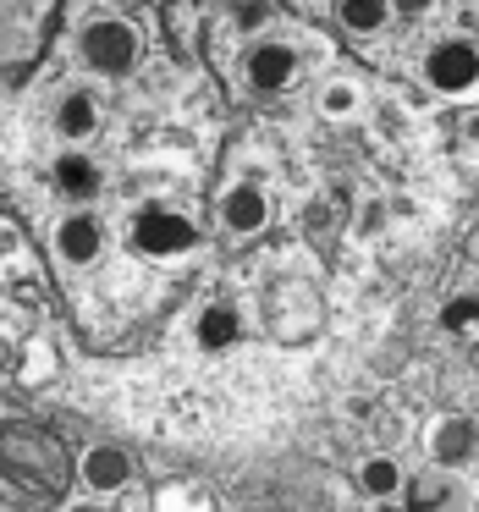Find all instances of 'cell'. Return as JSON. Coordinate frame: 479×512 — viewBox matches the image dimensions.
Returning <instances> with one entry per match:
<instances>
[{
    "label": "cell",
    "mask_w": 479,
    "mask_h": 512,
    "mask_svg": "<svg viewBox=\"0 0 479 512\" xmlns=\"http://www.w3.org/2000/svg\"><path fill=\"white\" fill-rule=\"evenodd\" d=\"M468 452H474V424H468L463 413L435 419V430H430V457H435V463L457 468V463H468Z\"/></svg>",
    "instance_id": "obj_9"
},
{
    "label": "cell",
    "mask_w": 479,
    "mask_h": 512,
    "mask_svg": "<svg viewBox=\"0 0 479 512\" xmlns=\"http://www.w3.org/2000/svg\"><path fill=\"white\" fill-rule=\"evenodd\" d=\"M237 336H243V314L232 309V303H215V309H204V320H199V342L204 347H232Z\"/></svg>",
    "instance_id": "obj_12"
},
{
    "label": "cell",
    "mask_w": 479,
    "mask_h": 512,
    "mask_svg": "<svg viewBox=\"0 0 479 512\" xmlns=\"http://www.w3.org/2000/svg\"><path fill=\"white\" fill-rule=\"evenodd\" d=\"M127 479H133V457H127V446L100 441V446L83 452V485L89 490H122Z\"/></svg>",
    "instance_id": "obj_7"
},
{
    "label": "cell",
    "mask_w": 479,
    "mask_h": 512,
    "mask_svg": "<svg viewBox=\"0 0 479 512\" xmlns=\"http://www.w3.org/2000/svg\"><path fill=\"white\" fill-rule=\"evenodd\" d=\"M243 72H248V89L281 94L292 83V72H298V56H292V45H254Z\"/></svg>",
    "instance_id": "obj_6"
},
{
    "label": "cell",
    "mask_w": 479,
    "mask_h": 512,
    "mask_svg": "<svg viewBox=\"0 0 479 512\" xmlns=\"http://www.w3.org/2000/svg\"><path fill=\"white\" fill-rule=\"evenodd\" d=\"M265 6H243V12H237V28H259V23H265Z\"/></svg>",
    "instance_id": "obj_21"
},
{
    "label": "cell",
    "mask_w": 479,
    "mask_h": 512,
    "mask_svg": "<svg viewBox=\"0 0 479 512\" xmlns=\"http://www.w3.org/2000/svg\"><path fill=\"white\" fill-rule=\"evenodd\" d=\"M424 78H430V89L441 94H463L479 83V50L468 45V39H441V45L430 50V61H424Z\"/></svg>",
    "instance_id": "obj_5"
},
{
    "label": "cell",
    "mask_w": 479,
    "mask_h": 512,
    "mask_svg": "<svg viewBox=\"0 0 479 512\" xmlns=\"http://www.w3.org/2000/svg\"><path fill=\"white\" fill-rule=\"evenodd\" d=\"M380 221H386V210H380V204H369V210L358 215V232H380Z\"/></svg>",
    "instance_id": "obj_20"
},
{
    "label": "cell",
    "mask_w": 479,
    "mask_h": 512,
    "mask_svg": "<svg viewBox=\"0 0 479 512\" xmlns=\"http://www.w3.org/2000/svg\"><path fill=\"white\" fill-rule=\"evenodd\" d=\"M320 111L336 116V122H342V116H353L358 111V89H353V83H331V89H325V100H320Z\"/></svg>",
    "instance_id": "obj_17"
},
{
    "label": "cell",
    "mask_w": 479,
    "mask_h": 512,
    "mask_svg": "<svg viewBox=\"0 0 479 512\" xmlns=\"http://www.w3.org/2000/svg\"><path fill=\"white\" fill-rule=\"evenodd\" d=\"M78 50L100 78H122V72L138 61V28L127 23V17H94V23L83 28Z\"/></svg>",
    "instance_id": "obj_3"
},
{
    "label": "cell",
    "mask_w": 479,
    "mask_h": 512,
    "mask_svg": "<svg viewBox=\"0 0 479 512\" xmlns=\"http://www.w3.org/2000/svg\"><path fill=\"white\" fill-rule=\"evenodd\" d=\"M441 325H446V331H457V336L474 331V325H479V303H474V298H457L452 309L441 314Z\"/></svg>",
    "instance_id": "obj_18"
},
{
    "label": "cell",
    "mask_w": 479,
    "mask_h": 512,
    "mask_svg": "<svg viewBox=\"0 0 479 512\" xmlns=\"http://www.w3.org/2000/svg\"><path fill=\"white\" fill-rule=\"evenodd\" d=\"M160 512H210V496L188 485H171V490H160Z\"/></svg>",
    "instance_id": "obj_16"
},
{
    "label": "cell",
    "mask_w": 479,
    "mask_h": 512,
    "mask_svg": "<svg viewBox=\"0 0 479 512\" xmlns=\"http://www.w3.org/2000/svg\"><path fill=\"white\" fill-rule=\"evenodd\" d=\"M199 243V232H193V221H182V215L171 210H149L133 221V248L149 259H171V254H188V248Z\"/></svg>",
    "instance_id": "obj_4"
},
{
    "label": "cell",
    "mask_w": 479,
    "mask_h": 512,
    "mask_svg": "<svg viewBox=\"0 0 479 512\" xmlns=\"http://www.w3.org/2000/svg\"><path fill=\"white\" fill-rule=\"evenodd\" d=\"M336 23L353 28V34H375V28L391 23V6H380V0H342L336 6Z\"/></svg>",
    "instance_id": "obj_14"
},
{
    "label": "cell",
    "mask_w": 479,
    "mask_h": 512,
    "mask_svg": "<svg viewBox=\"0 0 479 512\" xmlns=\"http://www.w3.org/2000/svg\"><path fill=\"white\" fill-rule=\"evenodd\" d=\"M441 501H446L441 479H419V485L408 490V512H430V507H441Z\"/></svg>",
    "instance_id": "obj_19"
},
{
    "label": "cell",
    "mask_w": 479,
    "mask_h": 512,
    "mask_svg": "<svg viewBox=\"0 0 479 512\" xmlns=\"http://www.w3.org/2000/svg\"><path fill=\"white\" fill-rule=\"evenodd\" d=\"M457 127H463L468 138H479V116H457Z\"/></svg>",
    "instance_id": "obj_22"
},
{
    "label": "cell",
    "mask_w": 479,
    "mask_h": 512,
    "mask_svg": "<svg viewBox=\"0 0 479 512\" xmlns=\"http://www.w3.org/2000/svg\"><path fill=\"white\" fill-rule=\"evenodd\" d=\"M375 512H408V507H397V501H380V507Z\"/></svg>",
    "instance_id": "obj_23"
},
{
    "label": "cell",
    "mask_w": 479,
    "mask_h": 512,
    "mask_svg": "<svg viewBox=\"0 0 479 512\" xmlns=\"http://www.w3.org/2000/svg\"><path fill=\"white\" fill-rule=\"evenodd\" d=\"M358 485H364L375 501H386V496H397V490H402V468L391 463V457H369V463L358 468Z\"/></svg>",
    "instance_id": "obj_15"
},
{
    "label": "cell",
    "mask_w": 479,
    "mask_h": 512,
    "mask_svg": "<svg viewBox=\"0 0 479 512\" xmlns=\"http://www.w3.org/2000/svg\"><path fill=\"white\" fill-rule=\"evenodd\" d=\"M270 215L265 193H259V182H232V188L221 193V221L232 226V232H259Z\"/></svg>",
    "instance_id": "obj_8"
},
{
    "label": "cell",
    "mask_w": 479,
    "mask_h": 512,
    "mask_svg": "<svg viewBox=\"0 0 479 512\" xmlns=\"http://www.w3.org/2000/svg\"><path fill=\"white\" fill-rule=\"evenodd\" d=\"M56 254L67 259V265H89V259L100 254V221H94V215H67V221L56 226Z\"/></svg>",
    "instance_id": "obj_10"
},
{
    "label": "cell",
    "mask_w": 479,
    "mask_h": 512,
    "mask_svg": "<svg viewBox=\"0 0 479 512\" xmlns=\"http://www.w3.org/2000/svg\"><path fill=\"white\" fill-rule=\"evenodd\" d=\"M56 182H61V193H72V199H89V193L100 188V166H94L89 155H61L56 160Z\"/></svg>",
    "instance_id": "obj_13"
},
{
    "label": "cell",
    "mask_w": 479,
    "mask_h": 512,
    "mask_svg": "<svg viewBox=\"0 0 479 512\" xmlns=\"http://www.w3.org/2000/svg\"><path fill=\"white\" fill-rule=\"evenodd\" d=\"M72 485V452L50 424H0V512H50Z\"/></svg>",
    "instance_id": "obj_1"
},
{
    "label": "cell",
    "mask_w": 479,
    "mask_h": 512,
    "mask_svg": "<svg viewBox=\"0 0 479 512\" xmlns=\"http://www.w3.org/2000/svg\"><path fill=\"white\" fill-rule=\"evenodd\" d=\"M94 122H100V105H94L83 89H72L67 100L56 105V133L67 138V144H78V138H89V133H94Z\"/></svg>",
    "instance_id": "obj_11"
},
{
    "label": "cell",
    "mask_w": 479,
    "mask_h": 512,
    "mask_svg": "<svg viewBox=\"0 0 479 512\" xmlns=\"http://www.w3.org/2000/svg\"><path fill=\"white\" fill-rule=\"evenodd\" d=\"M265 325H270V336H281V342H309V336H320V325H325L320 292H314L303 276L270 281L265 287Z\"/></svg>",
    "instance_id": "obj_2"
}]
</instances>
